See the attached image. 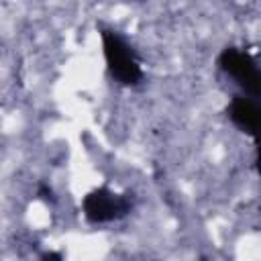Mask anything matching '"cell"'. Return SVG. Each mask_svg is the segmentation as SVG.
Masks as SVG:
<instances>
[{"instance_id": "6da1fadb", "label": "cell", "mask_w": 261, "mask_h": 261, "mask_svg": "<svg viewBox=\"0 0 261 261\" xmlns=\"http://www.w3.org/2000/svg\"><path fill=\"white\" fill-rule=\"evenodd\" d=\"M100 45L108 75L122 88H137L145 80L143 59L135 45L116 29L100 24Z\"/></svg>"}, {"instance_id": "7a4b0ae2", "label": "cell", "mask_w": 261, "mask_h": 261, "mask_svg": "<svg viewBox=\"0 0 261 261\" xmlns=\"http://www.w3.org/2000/svg\"><path fill=\"white\" fill-rule=\"evenodd\" d=\"M135 196L130 192H116L110 186H98L82 198V216L92 226H104L126 218L135 210Z\"/></svg>"}, {"instance_id": "3957f363", "label": "cell", "mask_w": 261, "mask_h": 261, "mask_svg": "<svg viewBox=\"0 0 261 261\" xmlns=\"http://www.w3.org/2000/svg\"><path fill=\"white\" fill-rule=\"evenodd\" d=\"M216 65H218V71L232 86L239 88L241 94L259 98L261 94L259 65H257V59L245 47H237V45L224 47L216 57Z\"/></svg>"}, {"instance_id": "277c9868", "label": "cell", "mask_w": 261, "mask_h": 261, "mask_svg": "<svg viewBox=\"0 0 261 261\" xmlns=\"http://www.w3.org/2000/svg\"><path fill=\"white\" fill-rule=\"evenodd\" d=\"M259 98H253V96H247V94H232L226 108H224V114L228 118V122L239 130L243 133L245 137H251L253 141H257V130H259V116H261V110H259Z\"/></svg>"}, {"instance_id": "5b68a950", "label": "cell", "mask_w": 261, "mask_h": 261, "mask_svg": "<svg viewBox=\"0 0 261 261\" xmlns=\"http://www.w3.org/2000/svg\"><path fill=\"white\" fill-rule=\"evenodd\" d=\"M37 198L43 200V202H47V204H55V192H53V188H51L49 184H45V181H41V184L37 186Z\"/></svg>"}]
</instances>
